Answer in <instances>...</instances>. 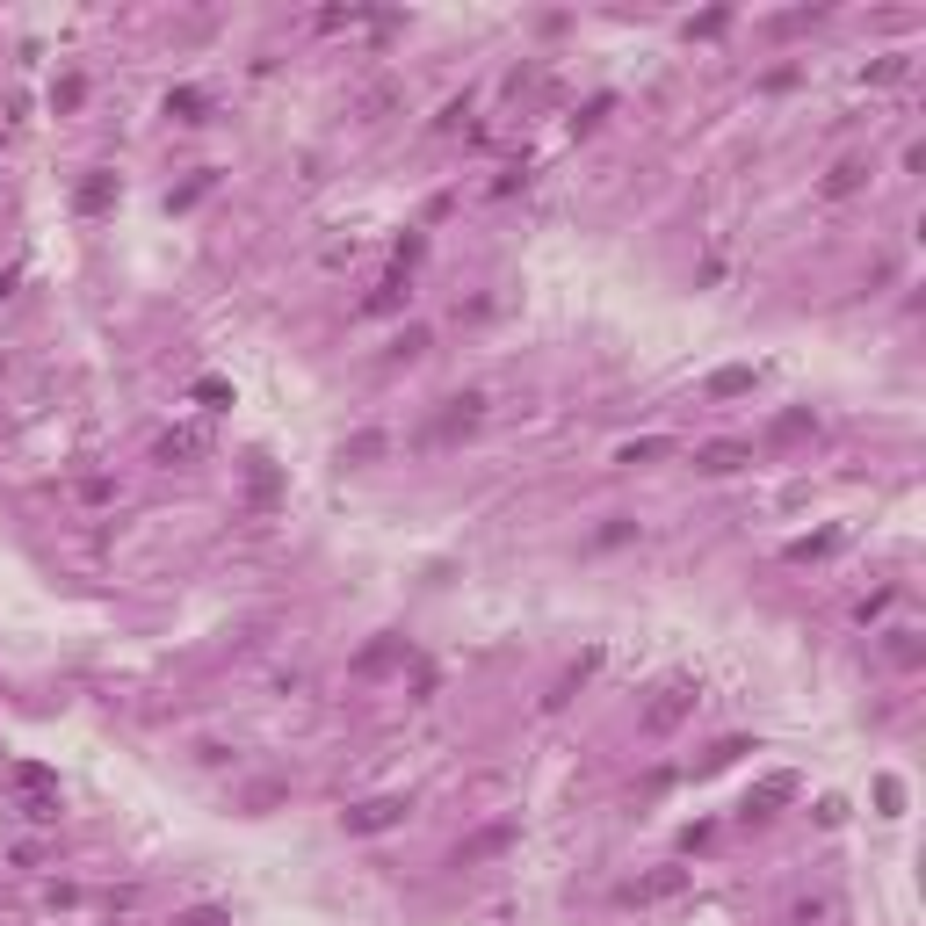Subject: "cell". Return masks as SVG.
<instances>
[{"label":"cell","instance_id":"1","mask_svg":"<svg viewBox=\"0 0 926 926\" xmlns=\"http://www.w3.org/2000/svg\"><path fill=\"white\" fill-rule=\"evenodd\" d=\"M695 681H666L652 702H644V731H652V738H666V731H681L688 717H695Z\"/></svg>","mask_w":926,"mask_h":926},{"label":"cell","instance_id":"2","mask_svg":"<svg viewBox=\"0 0 926 926\" xmlns=\"http://www.w3.org/2000/svg\"><path fill=\"white\" fill-rule=\"evenodd\" d=\"M348 832H391V825H406V796H362V804L341 811Z\"/></svg>","mask_w":926,"mask_h":926},{"label":"cell","instance_id":"3","mask_svg":"<svg viewBox=\"0 0 926 926\" xmlns=\"http://www.w3.org/2000/svg\"><path fill=\"white\" fill-rule=\"evenodd\" d=\"M116 196H123V181H116V167H87V181L73 189V203H80V218H102V210H116Z\"/></svg>","mask_w":926,"mask_h":926},{"label":"cell","instance_id":"4","mask_svg":"<svg viewBox=\"0 0 926 926\" xmlns=\"http://www.w3.org/2000/svg\"><path fill=\"white\" fill-rule=\"evenodd\" d=\"M152 456H160V463H203L210 456V427H167Z\"/></svg>","mask_w":926,"mask_h":926},{"label":"cell","instance_id":"5","mask_svg":"<svg viewBox=\"0 0 926 926\" xmlns=\"http://www.w3.org/2000/svg\"><path fill=\"white\" fill-rule=\"evenodd\" d=\"M746 463H753L746 442H702L695 449V471H709V478H731V471H746Z\"/></svg>","mask_w":926,"mask_h":926},{"label":"cell","instance_id":"6","mask_svg":"<svg viewBox=\"0 0 926 926\" xmlns=\"http://www.w3.org/2000/svg\"><path fill=\"white\" fill-rule=\"evenodd\" d=\"M681 890H688V869H652L644 883H630L623 898L630 905H666V898H681Z\"/></svg>","mask_w":926,"mask_h":926},{"label":"cell","instance_id":"7","mask_svg":"<svg viewBox=\"0 0 926 926\" xmlns=\"http://www.w3.org/2000/svg\"><path fill=\"white\" fill-rule=\"evenodd\" d=\"M246 500H254V507H275V500H283V471H275L261 449L246 456Z\"/></svg>","mask_w":926,"mask_h":926},{"label":"cell","instance_id":"8","mask_svg":"<svg viewBox=\"0 0 926 926\" xmlns=\"http://www.w3.org/2000/svg\"><path fill=\"white\" fill-rule=\"evenodd\" d=\"M796 796V775H767L753 796H746V818H775V804H789Z\"/></svg>","mask_w":926,"mask_h":926},{"label":"cell","instance_id":"9","mask_svg":"<svg viewBox=\"0 0 926 926\" xmlns=\"http://www.w3.org/2000/svg\"><path fill=\"white\" fill-rule=\"evenodd\" d=\"M760 384V369L753 362H731V369H717V377H709V398H746Z\"/></svg>","mask_w":926,"mask_h":926},{"label":"cell","instance_id":"10","mask_svg":"<svg viewBox=\"0 0 926 926\" xmlns=\"http://www.w3.org/2000/svg\"><path fill=\"white\" fill-rule=\"evenodd\" d=\"M507 847H514V825H485L478 840L456 847V861H485V854H507Z\"/></svg>","mask_w":926,"mask_h":926},{"label":"cell","instance_id":"11","mask_svg":"<svg viewBox=\"0 0 926 926\" xmlns=\"http://www.w3.org/2000/svg\"><path fill=\"white\" fill-rule=\"evenodd\" d=\"M167 116L174 123H203L210 116V95H203V87H167Z\"/></svg>","mask_w":926,"mask_h":926},{"label":"cell","instance_id":"12","mask_svg":"<svg viewBox=\"0 0 926 926\" xmlns=\"http://www.w3.org/2000/svg\"><path fill=\"white\" fill-rule=\"evenodd\" d=\"M659 456H673L666 435H644V442H623V449H615V463H623V471H637V463H659Z\"/></svg>","mask_w":926,"mask_h":926},{"label":"cell","instance_id":"13","mask_svg":"<svg viewBox=\"0 0 926 926\" xmlns=\"http://www.w3.org/2000/svg\"><path fill=\"white\" fill-rule=\"evenodd\" d=\"M406 297H413V283H406V268H398V275H384V283H377V297H369L362 312H398Z\"/></svg>","mask_w":926,"mask_h":926},{"label":"cell","instance_id":"14","mask_svg":"<svg viewBox=\"0 0 926 926\" xmlns=\"http://www.w3.org/2000/svg\"><path fill=\"white\" fill-rule=\"evenodd\" d=\"M832 550H840V529H818V536H796V543H789V558H796V565H811V558H832Z\"/></svg>","mask_w":926,"mask_h":926},{"label":"cell","instance_id":"15","mask_svg":"<svg viewBox=\"0 0 926 926\" xmlns=\"http://www.w3.org/2000/svg\"><path fill=\"white\" fill-rule=\"evenodd\" d=\"M861 181H869V167H861V160H840V167L825 174V196L840 203V196H854V189H861Z\"/></svg>","mask_w":926,"mask_h":926},{"label":"cell","instance_id":"16","mask_svg":"<svg viewBox=\"0 0 926 926\" xmlns=\"http://www.w3.org/2000/svg\"><path fill=\"white\" fill-rule=\"evenodd\" d=\"M391 659H406V637H384V644H369V652L355 659V673H384Z\"/></svg>","mask_w":926,"mask_h":926},{"label":"cell","instance_id":"17","mask_svg":"<svg viewBox=\"0 0 926 926\" xmlns=\"http://www.w3.org/2000/svg\"><path fill=\"white\" fill-rule=\"evenodd\" d=\"M15 782H22L29 796H58V775H51V767H37V760H22V767H15Z\"/></svg>","mask_w":926,"mask_h":926},{"label":"cell","instance_id":"18","mask_svg":"<svg viewBox=\"0 0 926 926\" xmlns=\"http://www.w3.org/2000/svg\"><path fill=\"white\" fill-rule=\"evenodd\" d=\"M167 926H232V912L225 905H189V912H174Z\"/></svg>","mask_w":926,"mask_h":926},{"label":"cell","instance_id":"19","mask_svg":"<svg viewBox=\"0 0 926 926\" xmlns=\"http://www.w3.org/2000/svg\"><path fill=\"white\" fill-rule=\"evenodd\" d=\"M196 406H210V413L232 406V384H225V377H196Z\"/></svg>","mask_w":926,"mask_h":926},{"label":"cell","instance_id":"20","mask_svg":"<svg viewBox=\"0 0 926 926\" xmlns=\"http://www.w3.org/2000/svg\"><path fill=\"white\" fill-rule=\"evenodd\" d=\"M738 753H753V738H724V746H717V753L702 760V775H717V767H731Z\"/></svg>","mask_w":926,"mask_h":926},{"label":"cell","instance_id":"21","mask_svg":"<svg viewBox=\"0 0 926 926\" xmlns=\"http://www.w3.org/2000/svg\"><path fill=\"white\" fill-rule=\"evenodd\" d=\"M80 95H87V80H80V73H66V80L51 87V109H80Z\"/></svg>","mask_w":926,"mask_h":926},{"label":"cell","instance_id":"22","mask_svg":"<svg viewBox=\"0 0 926 926\" xmlns=\"http://www.w3.org/2000/svg\"><path fill=\"white\" fill-rule=\"evenodd\" d=\"M890 659H898V666H919V637H912V630H890Z\"/></svg>","mask_w":926,"mask_h":926},{"label":"cell","instance_id":"23","mask_svg":"<svg viewBox=\"0 0 926 926\" xmlns=\"http://www.w3.org/2000/svg\"><path fill=\"white\" fill-rule=\"evenodd\" d=\"M22 818H29V825H58V796H29Z\"/></svg>","mask_w":926,"mask_h":926},{"label":"cell","instance_id":"24","mask_svg":"<svg viewBox=\"0 0 926 926\" xmlns=\"http://www.w3.org/2000/svg\"><path fill=\"white\" fill-rule=\"evenodd\" d=\"M348 456H355V463H362V456H384V435H355V442H341V463H348Z\"/></svg>","mask_w":926,"mask_h":926},{"label":"cell","instance_id":"25","mask_svg":"<svg viewBox=\"0 0 926 926\" xmlns=\"http://www.w3.org/2000/svg\"><path fill=\"white\" fill-rule=\"evenodd\" d=\"M796 435H811V413H782L775 420V442H796Z\"/></svg>","mask_w":926,"mask_h":926},{"label":"cell","instance_id":"26","mask_svg":"<svg viewBox=\"0 0 926 926\" xmlns=\"http://www.w3.org/2000/svg\"><path fill=\"white\" fill-rule=\"evenodd\" d=\"M724 22H731V15H724V8H709V15H702V22H688V37H717V29H724Z\"/></svg>","mask_w":926,"mask_h":926},{"label":"cell","instance_id":"27","mask_svg":"<svg viewBox=\"0 0 926 926\" xmlns=\"http://www.w3.org/2000/svg\"><path fill=\"white\" fill-rule=\"evenodd\" d=\"M398 355H427V326H406V333H398Z\"/></svg>","mask_w":926,"mask_h":926}]
</instances>
